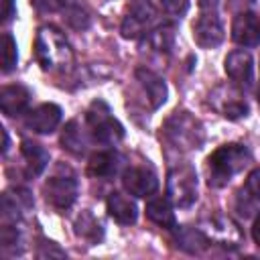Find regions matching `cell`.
<instances>
[{
  "label": "cell",
  "mask_w": 260,
  "mask_h": 260,
  "mask_svg": "<svg viewBox=\"0 0 260 260\" xmlns=\"http://www.w3.org/2000/svg\"><path fill=\"white\" fill-rule=\"evenodd\" d=\"M122 185L134 197H148V195H152L156 191L158 179L146 167H130L122 175Z\"/></svg>",
  "instance_id": "30bf717a"
},
{
  "label": "cell",
  "mask_w": 260,
  "mask_h": 260,
  "mask_svg": "<svg viewBox=\"0 0 260 260\" xmlns=\"http://www.w3.org/2000/svg\"><path fill=\"white\" fill-rule=\"evenodd\" d=\"M61 144H63V148H67V150L73 152V154H83V150H85V140H83V134H81V130H79V124H77L75 120L65 126L63 134H61Z\"/></svg>",
  "instance_id": "7402d4cb"
},
{
  "label": "cell",
  "mask_w": 260,
  "mask_h": 260,
  "mask_svg": "<svg viewBox=\"0 0 260 260\" xmlns=\"http://www.w3.org/2000/svg\"><path fill=\"white\" fill-rule=\"evenodd\" d=\"M30 93L22 85H6L0 91V108L6 116H18L26 110Z\"/></svg>",
  "instance_id": "2e32d148"
},
{
  "label": "cell",
  "mask_w": 260,
  "mask_h": 260,
  "mask_svg": "<svg viewBox=\"0 0 260 260\" xmlns=\"http://www.w3.org/2000/svg\"><path fill=\"white\" fill-rule=\"evenodd\" d=\"M18 53H16V41L10 32L2 35V73H10L16 65Z\"/></svg>",
  "instance_id": "cb8c5ba5"
},
{
  "label": "cell",
  "mask_w": 260,
  "mask_h": 260,
  "mask_svg": "<svg viewBox=\"0 0 260 260\" xmlns=\"http://www.w3.org/2000/svg\"><path fill=\"white\" fill-rule=\"evenodd\" d=\"M158 24V10L148 0H132L128 12L122 22V37L124 39H138L148 35Z\"/></svg>",
  "instance_id": "52a82bcc"
},
{
  "label": "cell",
  "mask_w": 260,
  "mask_h": 260,
  "mask_svg": "<svg viewBox=\"0 0 260 260\" xmlns=\"http://www.w3.org/2000/svg\"><path fill=\"white\" fill-rule=\"evenodd\" d=\"M146 217L160 228L173 230L175 228V211L167 197H154L146 203Z\"/></svg>",
  "instance_id": "d6986e66"
},
{
  "label": "cell",
  "mask_w": 260,
  "mask_h": 260,
  "mask_svg": "<svg viewBox=\"0 0 260 260\" xmlns=\"http://www.w3.org/2000/svg\"><path fill=\"white\" fill-rule=\"evenodd\" d=\"M225 73L228 77L234 81V85L238 87H250L252 85V75H254V61H252V55L248 51H232L225 61Z\"/></svg>",
  "instance_id": "8fae6325"
},
{
  "label": "cell",
  "mask_w": 260,
  "mask_h": 260,
  "mask_svg": "<svg viewBox=\"0 0 260 260\" xmlns=\"http://www.w3.org/2000/svg\"><path fill=\"white\" fill-rule=\"evenodd\" d=\"M14 16V0H4V12H2V20H10Z\"/></svg>",
  "instance_id": "f1b7e54d"
},
{
  "label": "cell",
  "mask_w": 260,
  "mask_h": 260,
  "mask_svg": "<svg viewBox=\"0 0 260 260\" xmlns=\"http://www.w3.org/2000/svg\"><path fill=\"white\" fill-rule=\"evenodd\" d=\"M61 122V108L55 104H41L24 118V128L37 134L53 132Z\"/></svg>",
  "instance_id": "7c38bea8"
},
{
  "label": "cell",
  "mask_w": 260,
  "mask_h": 260,
  "mask_svg": "<svg viewBox=\"0 0 260 260\" xmlns=\"http://www.w3.org/2000/svg\"><path fill=\"white\" fill-rule=\"evenodd\" d=\"M35 55L43 69H55L65 67L71 63L73 53L67 43V39L53 26H43L37 32L35 39Z\"/></svg>",
  "instance_id": "7a4b0ae2"
},
{
  "label": "cell",
  "mask_w": 260,
  "mask_h": 260,
  "mask_svg": "<svg viewBox=\"0 0 260 260\" xmlns=\"http://www.w3.org/2000/svg\"><path fill=\"white\" fill-rule=\"evenodd\" d=\"M20 152H22V158L26 162V171L28 175H41L49 162V152L37 144V142H30V140H24L22 146H20Z\"/></svg>",
  "instance_id": "ffe728a7"
},
{
  "label": "cell",
  "mask_w": 260,
  "mask_h": 260,
  "mask_svg": "<svg viewBox=\"0 0 260 260\" xmlns=\"http://www.w3.org/2000/svg\"><path fill=\"white\" fill-rule=\"evenodd\" d=\"M177 242H179V246H181L183 250L201 252V250L207 246L209 238H205V236H203L199 230H195V228H181V230L177 232Z\"/></svg>",
  "instance_id": "44dd1931"
},
{
  "label": "cell",
  "mask_w": 260,
  "mask_h": 260,
  "mask_svg": "<svg viewBox=\"0 0 260 260\" xmlns=\"http://www.w3.org/2000/svg\"><path fill=\"white\" fill-rule=\"evenodd\" d=\"M232 39L242 47L260 45V18L252 12H242L234 18Z\"/></svg>",
  "instance_id": "4fadbf2b"
},
{
  "label": "cell",
  "mask_w": 260,
  "mask_h": 260,
  "mask_svg": "<svg viewBox=\"0 0 260 260\" xmlns=\"http://www.w3.org/2000/svg\"><path fill=\"white\" fill-rule=\"evenodd\" d=\"M244 191H246V197H250L252 201L260 203V169H254L248 175L246 185H244Z\"/></svg>",
  "instance_id": "484cf974"
},
{
  "label": "cell",
  "mask_w": 260,
  "mask_h": 260,
  "mask_svg": "<svg viewBox=\"0 0 260 260\" xmlns=\"http://www.w3.org/2000/svg\"><path fill=\"white\" fill-rule=\"evenodd\" d=\"M250 162V150L244 144H223L213 150L207 158V183L209 187H223L234 175L244 171Z\"/></svg>",
  "instance_id": "6da1fadb"
},
{
  "label": "cell",
  "mask_w": 260,
  "mask_h": 260,
  "mask_svg": "<svg viewBox=\"0 0 260 260\" xmlns=\"http://www.w3.org/2000/svg\"><path fill=\"white\" fill-rule=\"evenodd\" d=\"M136 79L142 85L144 93L148 95V102H150L152 108H158V106L165 104V100H167V85H165L162 77H158L150 69L140 67V69H136Z\"/></svg>",
  "instance_id": "5bb4252c"
},
{
  "label": "cell",
  "mask_w": 260,
  "mask_h": 260,
  "mask_svg": "<svg viewBox=\"0 0 260 260\" xmlns=\"http://www.w3.org/2000/svg\"><path fill=\"white\" fill-rule=\"evenodd\" d=\"M252 238H254V242L260 246V213L256 215V219H254V223H252Z\"/></svg>",
  "instance_id": "f546056e"
},
{
  "label": "cell",
  "mask_w": 260,
  "mask_h": 260,
  "mask_svg": "<svg viewBox=\"0 0 260 260\" xmlns=\"http://www.w3.org/2000/svg\"><path fill=\"white\" fill-rule=\"evenodd\" d=\"M106 207H108V213L122 225H130L138 217V209H136L134 201L124 193H116V191L110 193V197L106 201Z\"/></svg>",
  "instance_id": "9a60e30c"
},
{
  "label": "cell",
  "mask_w": 260,
  "mask_h": 260,
  "mask_svg": "<svg viewBox=\"0 0 260 260\" xmlns=\"http://www.w3.org/2000/svg\"><path fill=\"white\" fill-rule=\"evenodd\" d=\"M165 138L179 150L199 148L203 142V128L189 112H173V116L162 126Z\"/></svg>",
  "instance_id": "3957f363"
},
{
  "label": "cell",
  "mask_w": 260,
  "mask_h": 260,
  "mask_svg": "<svg viewBox=\"0 0 260 260\" xmlns=\"http://www.w3.org/2000/svg\"><path fill=\"white\" fill-rule=\"evenodd\" d=\"M209 104L223 116L230 120H238L248 116L250 108L246 104V100L242 98L240 89H236L234 85H219L211 95H209Z\"/></svg>",
  "instance_id": "9c48e42d"
},
{
  "label": "cell",
  "mask_w": 260,
  "mask_h": 260,
  "mask_svg": "<svg viewBox=\"0 0 260 260\" xmlns=\"http://www.w3.org/2000/svg\"><path fill=\"white\" fill-rule=\"evenodd\" d=\"M85 120L91 130V136L102 144H114L124 136L122 124L110 114L104 102H93L85 114Z\"/></svg>",
  "instance_id": "8992f818"
},
{
  "label": "cell",
  "mask_w": 260,
  "mask_h": 260,
  "mask_svg": "<svg viewBox=\"0 0 260 260\" xmlns=\"http://www.w3.org/2000/svg\"><path fill=\"white\" fill-rule=\"evenodd\" d=\"M146 43L154 49V51H171L173 43H175V28L173 26H158L152 28L146 35Z\"/></svg>",
  "instance_id": "603a6c76"
},
{
  "label": "cell",
  "mask_w": 260,
  "mask_h": 260,
  "mask_svg": "<svg viewBox=\"0 0 260 260\" xmlns=\"http://www.w3.org/2000/svg\"><path fill=\"white\" fill-rule=\"evenodd\" d=\"M205 230L209 232V238L219 240V242H223V244L236 246V242L240 240V230H238L236 223H234L230 217H225V215H213V217H209Z\"/></svg>",
  "instance_id": "ac0fdd59"
},
{
  "label": "cell",
  "mask_w": 260,
  "mask_h": 260,
  "mask_svg": "<svg viewBox=\"0 0 260 260\" xmlns=\"http://www.w3.org/2000/svg\"><path fill=\"white\" fill-rule=\"evenodd\" d=\"M120 169V156L112 150H104V152H98L89 158L87 162V173L91 177H98V179H108V177H114Z\"/></svg>",
  "instance_id": "e0dca14e"
},
{
  "label": "cell",
  "mask_w": 260,
  "mask_h": 260,
  "mask_svg": "<svg viewBox=\"0 0 260 260\" xmlns=\"http://www.w3.org/2000/svg\"><path fill=\"white\" fill-rule=\"evenodd\" d=\"M160 4H162V8H165L169 14H173V16H181V14L187 12L191 0H160Z\"/></svg>",
  "instance_id": "83f0119b"
},
{
  "label": "cell",
  "mask_w": 260,
  "mask_h": 260,
  "mask_svg": "<svg viewBox=\"0 0 260 260\" xmlns=\"http://www.w3.org/2000/svg\"><path fill=\"white\" fill-rule=\"evenodd\" d=\"M43 191H45V199L51 207L65 211L77 199V181L73 175H59L57 173L45 183Z\"/></svg>",
  "instance_id": "ba28073f"
},
{
  "label": "cell",
  "mask_w": 260,
  "mask_h": 260,
  "mask_svg": "<svg viewBox=\"0 0 260 260\" xmlns=\"http://www.w3.org/2000/svg\"><path fill=\"white\" fill-rule=\"evenodd\" d=\"M193 39L203 49L221 45L223 24L217 12V0H199V16L193 22Z\"/></svg>",
  "instance_id": "277c9868"
},
{
  "label": "cell",
  "mask_w": 260,
  "mask_h": 260,
  "mask_svg": "<svg viewBox=\"0 0 260 260\" xmlns=\"http://www.w3.org/2000/svg\"><path fill=\"white\" fill-rule=\"evenodd\" d=\"M75 230H77V234L79 236H83V238H89L91 240V236H89V232L93 234V240H98V236L102 234V230H100V223L91 217V215H81L79 219H77V223H75Z\"/></svg>",
  "instance_id": "d4e9b609"
},
{
  "label": "cell",
  "mask_w": 260,
  "mask_h": 260,
  "mask_svg": "<svg viewBox=\"0 0 260 260\" xmlns=\"http://www.w3.org/2000/svg\"><path fill=\"white\" fill-rule=\"evenodd\" d=\"M71 0H30V4L39 12H59L69 6Z\"/></svg>",
  "instance_id": "4316f807"
},
{
  "label": "cell",
  "mask_w": 260,
  "mask_h": 260,
  "mask_svg": "<svg viewBox=\"0 0 260 260\" xmlns=\"http://www.w3.org/2000/svg\"><path fill=\"white\" fill-rule=\"evenodd\" d=\"M258 100H260V87H258Z\"/></svg>",
  "instance_id": "4dcf8cb0"
},
{
  "label": "cell",
  "mask_w": 260,
  "mask_h": 260,
  "mask_svg": "<svg viewBox=\"0 0 260 260\" xmlns=\"http://www.w3.org/2000/svg\"><path fill=\"white\" fill-rule=\"evenodd\" d=\"M167 193L169 199L181 207L187 209L197 201V175L195 169L189 165H181L169 171L167 175Z\"/></svg>",
  "instance_id": "5b68a950"
}]
</instances>
